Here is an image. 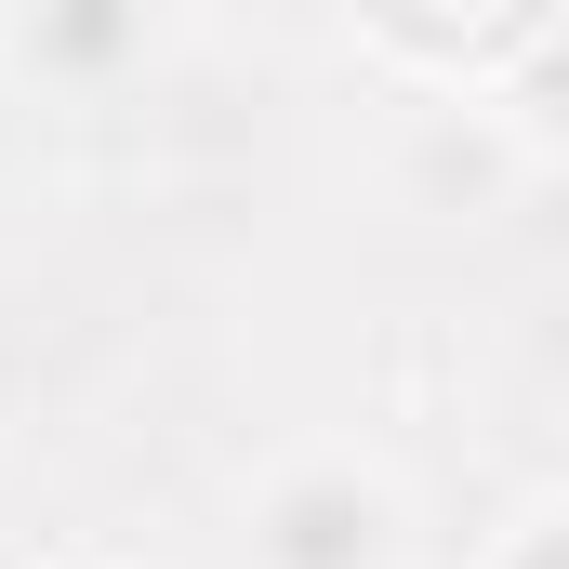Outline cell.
<instances>
[{
  "instance_id": "1",
  "label": "cell",
  "mask_w": 569,
  "mask_h": 569,
  "mask_svg": "<svg viewBox=\"0 0 569 569\" xmlns=\"http://www.w3.org/2000/svg\"><path fill=\"white\" fill-rule=\"evenodd\" d=\"M279 557L291 569H358L371 557V503L358 490H291L279 503Z\"/></svg>"
},
{
  "instance_id": "2",
  "label": "cell",
  "mask_w": 569,
  "mask_h": 569,
  "mask_svg": "<svg viewBox=\"0 0 569 569\" xmlns=\"http://www.w3.org/2000/svg\"><path fill=\"white\" fill-rule=\"evenodd\" d=\"M107 40H120L107 0H67V13H53V53H107Z\"/></svg>"
},
{
  "instance_id": "3",
  "label": "cell",
  "mask_w": 569,
  "mask_h": 569,
  "mask_svg": "<svg viewBox=\"0 0 569 569\" xmlns=\"http://www.w3.org/2000/svg\"><path fill=\"white\" fill-rule=\"evenodd\" d=\"M530 569H557V543H530Z\"/></svg>"
}]
</instances>
